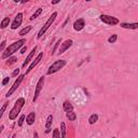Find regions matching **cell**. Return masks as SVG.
<instances>
[{"label":"cell","mask_w":138,"mask_h":138,"mask_svg":"<svg viewBox=\"0 0 138 138\" xmlns=\"http://www.w3.org/2000/svg\"><path fill=\"white\" fill-rule=\"evenodd\" d=\"M26 43V39H21V40H17L15 41V42H13L12 44H10L7 49H5L2 53V55H1V58L2 59H5V58H8L10 57L12 54H14L15 52H17L22 46H24V44Z\"/></svg>","instance_id":"cell-1"},{"label":"cell","mask_w":138,"mask_h":138,"mask_svg":"<svg viewBox=\"0 0 138 138\" xmlns=\"http://www.w3.org/2000/svg\"><path fill=\"white\" fill-rule=\"evenodd\" d=\"M24 105H25V98H23V97L17 98L13 108H12V109L10 110V112H9V119L11 120V121H14V120L17 118V116L20 115V112L22 110V108L24 107Z\"/></svg>","instance_id":"cell-2"},{"label":"cell","mask_w":138,"mask_h":138,"mask_svg":"<svg viewBox=\"0 0 138 138\" xmlns=\"http://www.w3.org/2000/svg\"><path fill=\"white\" fill-rule=\"evenodd\" d=\"M66 64H67V62H66L65 59H58V61L54 62V63L50 66V67H49V69H47L46 75H47V76H51V75H53V74L57 72V71H59L61 69H63V68L65 67Z\"/></svg>","instance_id":"cell-3"},{"label":"cell","mask_w":138,"mask_h":138,"mask_svg":"<svg viewBox=\"0 0 138 138\" xmlns=\"http://www.w3.org/2000/svg\"><path fill=\"white\" fill-rule=\"evenodd\" d=\"M56 17H57V12H54V13L50 16V19L45 22V24L42 26V28H41L40 30H39V33H38V35H37V39L42 38V36L45 34V31L47 30V29L50 28V26H52V24H53V22H54V21H55Z\"/></svg>","instance_id":"cell-4"},{"label":"cell","mask_w":138,"mask_h":138,"mask_svg":"<svg viewBox=\"0 0 138 138\" xmlns=\"http://www.w3.org/2000/svg\"><path fill=\"white\" fill-rule=\"evenodd\" d=\"M99 19H100L101 22L105 23V24H107V25H118V24L120 23L117 17L107 15V14H101V15L99 16Z\"/></svg>","instance_id":"cell-5"},{"label":"cell","mask_w":138,"mask_h":138,"mask_svg":"<svg viewBox=\"0 0 138 138\" xmlns=\"http://www.w3.org/2000/svg\"><path fill=\"white\" fill-rule=\"evenodd\" d=\"M44 80H45V77H41L39 81L37 82V85H36V90H35V96H34V98H33V101L35 103V101H37L38 97H39V94L40 92L42 91V88H43V85H44Z\"/></svg>","instance_id":"cell-6"},{"label":"cell","mask_w":138,"mask_h":138,"mask_svg":"<svg viewBox=\"0 0 138 138\" xmlns=\"http://www.w3.org/2000/svg\"><path fill=\"white\" fill-rule=\"evenodd\" d=\"M24 77H25V75H21V76L17 77V79H16V80H15V82L13 83V85L11 86V88L9 90V92L7 93V95H5L7 97H10V96H11L12 94H13L17 88H19V86L21 85V83H22V82H23V80H24Z\"/></svg>","instance_id":"cell-7"},{"label":"cell","mask_w":138,"mask_h":138,"mask_svg":"<svg viewBox=\"0 0 138 138\" xmlns=\"http://www.w3.org/2000/svg\"><path fill=\"white\" fill-rule=\"evenodd\" d=\"M43 58V52H40L39 54H38V56L37 57H36V59H35V61L30 64V65H29V67H28V69L26 70V72H25V76L26 75H28L29 72H30V71L36 67V66H37L39 63H40V61H41V59H42Z\"/></svg>","instance_id":"cell-8"},{"label":"cell","mask_w":138,"mask_h":138,"mask_svg":"<svg viewBox=\"0 0 138 138\" xmlns=\"http://www.w3.org/2000/svg\"><path fill=\"white\" fill-rule=\"evenodd\" d=\"M22 23H23V13H17V15L15 16V19L11 25V29L15 30V29H17L22 25Z\"/></svg>","instance_id":"cell-9"},{"label":"cell","mask_w":138,"mask_h":138,"mask_svg":"<svg viewBox=\"0 0 138 138\" xmlns=\"http://www.w3.org/2000/svg\"><path fill=\"white\" fill-rule=\"evenodd\" d=\"M72 44H74V41L71 40V39H68V40L64 41V42L62 43V45H61V47H59V50H58V54L61 55V54L65 53L71 45H72Z\"/></svg>","instance_id":"cell-10"},{"label":"cell","mask_w":138,"mask_h":138,"mask_svg":"<svg viewBox=\"0 0 138 138\" xmlns=\"http://www.w3.org/2000/svg\"><path fill=\"white\" fill-rule=\"evenodd\" d=\"M85 26V21L83 19H79L74 23V29L76 31H81Z\"/></svg>","instance_id":"cell-11"},{"label":"cell","mask_w":138,"mask_h":138,"mask_svg":"<svg viewBox=\"0 0 138 138\" xmlns=\"http://www.w3.org/2000/svg\"><path fill=\"white\" fill-rule=\"evenodd\" d=\"M37 47H38L37 45H35V47H34V49L31 50V52H30V53H29V55H28V56L26 57V59H25V62H24V63H23V65H22V67H23V68H25V67H26V66H27V65H28L29 63H30V62H31V58L34 57V55H35V53H36V51H37Z\"/></svg>","instance_id":"cell-12"},{"label":"cell","mask_w":138,"mask_h":138,"mask_svg":"<svg viewBox=\"0 0 138 138\" xmlns=\"http://www.w3.org/2000/svg\"><path fill=\"white\" fill-rule=\"evenodd\" d=\"M121 27L125 29H137L138 23H121Z\"/></svg>","instance_id":"cell-13"},{"label":"cell","mask_w":138,"mask_h":138,"mask_svg":"<svg viewBox=\"0 0 138 138\" xmlns=\"http://www.w3.org/2000/svg\"><path fill=\"white\" fill-rule=\"evenodd\" d=\"M52 123H53V116L50 115L49 117H47L46 119V123H45V133L46 134H49L50 132H51V126H52Z\"/></svg>","instance_id":"cell-14"},{"label":"cell","mask_w":138,"mask_h":138,"mask_svg":"<svg viewBox=\"0 0 138 138\" xmlns=\"http://www.w3.org/2000/svg\"><path fill=\"white\" fill-rule=\"evenodd\" d=\"M63 109H64L66 112L74 111V106H72V104H71L69 100H65L64 104H63Z\"/></svg>","instance_id":"cell-15"},{"label":"cell","mask_w":138,"mask_h":138,"mask_svg":"<svg viewBox=\"0 0 138 138\" xmlns=\"http://www.w3.org/2000/svg\"><path fill=\"white\" fill-rule=\"evenodd\" d=\"M35 120H36V113L35 112H30L29 115L26 117V123L28 125H33L35 123Z\"/></svg>","instance_id":"cell-16"},{"label":"cell","mask_w":138,"mask_h":138,"mask_svg":"<svg viewBox=\"0 0 138 138\" xmlns=\"http://www.w3.org/2000/svg\"><path fill=\"white\" fill-rule=\"evenodd\" d=\"M10 22H11L10 17H4V19L1 21V24H0V28H1V29H4L5 27H8L9 24H10Z\"/></svg>","instance_id":"cell-17"},{"label":"cell","mask_w":138,"mask_h":138,"mask_svg":"<svg viewBox=\"0 0 138 138\" xmlns=\"http://www.w3.org/2000/svg\"><path fill=\"white\" fill-rule=\"evenodd\" d=\"M98 121V116L96 115V113H93V115L88 118V123L91 124V125H93V124H95L96 122Z\"/></svg>","instance_id":"cell-18"},{"label":"cell","mask_w":138,"mask_h":138,"mask_svg":"<svg viewBox=\"0 0 138 138\" xmlns=\"http://www.w3.org/2000/svg\"><path fill=\"white\" fill-rule=\"evenodd\" d=\"M66 117H67V119L69 120V121H76V119H77V115H76V112H74V111L67 112L66 113Z\"/></svg>","instance_id":"cell-19"},{"label":"cell","mask_w":138,"mask_h":138,"mask_svg":"<svg viewBox=\"0 0 138 138\" xmlns=\"http://www.w3.org/2000/svg\"><path fill=\"white\" fill-rule=\"evenodd\" d=\"M31 30V26H26L25 28H23L22 29V30L19 33V35L20 36H22V37H23V36H25V35H27L29 31H30Z\"/></svg>","instance_id":"cell-20"},{"label":"cell","mask_w":138,"mask_h":138,"mask_svg":"<svg viewBox=\"0 0 138 138\" xmlns=\"http://www.w3.org/2000/svg\"><path fill=\"white\" fill-rule=\"evenodd\" d=\"M41 13H42V9H41V8H38V9H37V11H36L35 13L30 16V19H29V20H30V21H34L35 19H37V17H38Z\"/></svg>","instance_id":"cell-21"},{"label":"cell","mask_w":138,"mask_h":138,"mask_svg":"<svg viewBox=\"0 0 138 138\" xmlns=\"http://www.w3.org/2000/svg\"><path fill=\"white\" fill-rule=\"evenodd\" d=\"M61 134H62V138H66V124H65V122L61 123Z\"/></svg>","instance_id":"cell-22"},{"label":"cell","mask_w":138,"mask_h":138,"mask_svg":"<svg viewBox=\"0 0 138 138\" xmlns=\"http://www.w3.org/2000/svg\"><path fill=\"white\" fill-rule=\"evenodd\" d=\"M52 138H62V134H61V132H59L58 128H55V129L53 131Z\"/></svg>","instance_id":"cell-23"},{"label":"cell","mask_w":138,"mask_h":138,"mask_svg":"<svg viewBox=\"0 0 138 138\" xmlns=\"http://www.w3.org/2000/svg\"><path fill=\"white\" fill-rule=\"evenodd\" d=\"M62 43V39H58L57 41H56V43H55V45H54V47L52 49V52H51V54L52 55H54L55 54V52H56V50H57V47L59 46V44Z\"/></svg>","instance_id":"cell-24"},{"label":"cell","mask_w":138,"mask_h":138,"mask_svg":"<svg viewBox=\"0 0 138 138\" xmlns=\"http://www.w3.org/2000/svg\"><path fill=\"white\" fill-rule=\"evenodd\" d=\"M117 40H118V35L115 34V35H112V36H110V37L108 38V42L109 43H115Z\"/></svg>","instance_id":"cell-25"},{"label":"cell","mask_w":138,"mask_h":138,"mask_svg":"<svg viewBox=\"0 0 138 138\" xmlns=\"http://www.w3.org/2000/svg\"><path fill=\"white\" fill-rule=\"evenodd\" d=\"M25 116H21L20 117V119H19V121H17V125H19V126H22L23 125V123H24V121H25Z\"/></svg>","instance_id":"cell-26"},{"label":"cell","mask_w":138,"mask_h":138,"mask_svg":"<svg viewBox=\"0 0 138 138\" xmlns=\"http://www.w3.org/2000/svg\"><path fill=\"white\" fill-rule=\"evenodd\" d=\"M17 62V58L15 57V56H13V57H10L9 58V61H8V65H12V64H14V63H16Z\"/></svg>","instance_id":"cell-27"},{"label":"cell","mask_w":138,"mask_h":138,"mask_svg":"<svg viewBox=\"0 0 138 138\" xmlns=\"http://www.w3.org/2000/svg\"><path fill=\"white\" fill-rule=\"evenodd\" d=\"M7 106H8V103H4V104H3V106L1 107V110H0V118H1V117L3 116L4 110H5V108H7Z\"/></svg>","instance_id":"cell-28"},{"label":"cell","mask_w":138,"mask_h":138,"mask_svg":"<svg viewBox=\"0 0 138 138\" xmlns=\"http://www.w3.org/2000/svg\"><path fill=\"white\" fill-rule=\"evenodd\" d=\"M9 81H10V78H9V77H5L4 79H3V81H2V83H1V84H2L3 86H4V85L7 84V83H8Z\"/></svg>","instance_id":"cell-29"},{"label":"cell","mask_w":138,"mask_h":138,"mask_svg":"<svg viewBox=\"0 0 138 138\" xmlns=\"http://www.w3.org/2000/svg\"><path fill=\"white\" fill-rule=\"evenodd\" d=\"M5 43H7V42H5V40H3L2 41V42H1V46H0V51H4L5 49H4V47H5Z\"/></svg>","instance_id":"cell-30"},{"label":"cell","mask_w":138,"mask_h":138,"mask_svg":"<svg viewBox=\"0 0 138 138\" xmlns=\"http://www.w3.org/2000/svg\"><path fill=\"white\" fill-rule=\"evenodd\" d=\"M19 74H20V69L17 68V69H15V70L13 71V74H12V77H16ZM17 77H19V76H17Z\"/></svg>","instance_id":"cell-31"},{"label":"cell","mask_w":138,"mask_h":138,"mask_svg":"<svg viewBox=\"0 0 138 138\" xmlns=\"http://www.w3.org/2000/svg\"><path fill=\"white\" fill-rule=\"evenodd\" d=\"M26 50H27V46H26V45H24V46L22 47V49H21V54H24V53L26 52Z\"/></svg>","instance_id":"cell-32"},{"label":"cell","mask_w":138,"mask_h":138,"mask_svg":"<svg viewBox=\"0 0 138 138\" xmlns=\"http://www.w3.org/2000/svg\"><path fill=\"white\" fill-rule=\"evenodd\" d=\"M34 138H39V135H38L37 132H35L34 133Z\"/></svg>","instance_id":"cell-33"},{"label":"cell","mask_w":138,"mask_h":138,"mask_svg":"<svg viewBox=\"0 0 138 138\" xmlns=\"http://www.w3.org/2000/svg\"><path fill=\"white\" fill-rule=\"evenodd\" d=\"M68 22H69V17H68V19H67V20H66V21H65V23L63 24V27H65V26H66V24H67Z\"/></svg>","instance_id":"cell-34"},{"label":"cell","mask_w":138,"mask_h":138,"mask_svg":"<svg viewBox=\"0 0 138 138\" xmlns=\"http://www.w3.org/2000/svg\"><path fill=\"white\" fill-rule=\"evenodd\" d=\"M59 3V0H56V1H52V4H57Z\"/></svg>","instance_id":"cell-35"},{"label":"cell","mask_w":138,"mask_h":138,"mask_svg":"<svg viewBox=\"0 0 138 138\" xmlns=\"http://www.w3.org/2000/svg\"><path fill=\"white\" fill-rule=\"evenodd\" d=\"M3 127H4V126H3V125H1V127H0V133H1V132H2V129H3Z\"/></svg>","instance_id":"cell-36"}]
</instances>
